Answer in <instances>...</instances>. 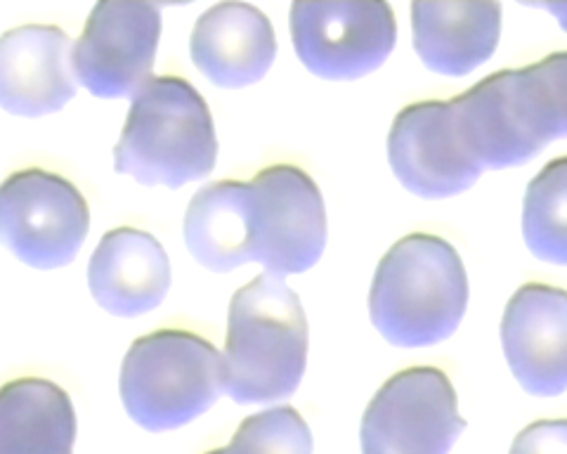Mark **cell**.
Instances as JSON below:
<instances>
[{"mask_svg": "<svg viewBox=\"0 0 567 454\" xmlns=\"http://www.w3.org/2000/svg\"><path fill=\"white\" fill-rule=\"evenodd\" d=\"M450 102L483 171L523 166L558 140L532 66L502 69Z\"/></svg>", "mask_w": 567, "mask_h": 454, "instance_id": "cell-5", "label": "cell"}, {"mask_svg": "<svg viewBox=\"0 0 567 454\" xmlns=\"http://www.w3.org/2000/svg\"><path fill=\"white\" fill-rule=\"evenodd\" d=\"M183 235L187 251L210 272L254 264L251 183L218 180L192 197Z\"/></svg>", "mask_w": 567, "mask_h": 454, "instance_id": "cell-17", "label": "cell"}, {"mask_svg": "<svg viewBox=\"0 0 567 454\" xmlns=\"http://www.w3.org/2000/svg\"><path fill=\"white\" fill-rule=\"evenodd\" d=\"M414 50L440 76H468L499 48V3H414Z\"/></svg>", "mask_w": 567, "mask_h": 454, "instance_id": "cell-16", "label": "cell"}, {"mask_svg": "<svg viewBox=\"0 0 567 454\" xmlns=\"http://www.w3.org/2000/svg\"><path fill=\"white\" fill-rule=\"evenodd\" d=\"M95 303L114 318H140L164 303L171 260L156 237L137 227L106 233L87 266Z\"/></svg>", "mask_w": 567, "mask_h": 454, "instance_id": "cell-15", "label": "cell"}, {"mask_svg": "<svg viewBox=\"0 0 567 454\" xmlns=\"http://www.w3.org/2000/svg\"><path fill=\"white\" fill-rule=\"evenodd\" d=\"M532 8H539V10L551 12L556 20H558L560 29L567 31V3H532Z\"/></svg>", "mask_w": 567, "mask_h": 454, "instance_id": "cell-23", "label": "cell"}, {"mask_svg": "<svg viewBox=\"0 0 567 454\" xmlns=\"http://www.w3.org/2000/svg\"><path fill=\"white\" fill-rule=\"evenodd\" d=\"M206 454H225V447H220V450H210V452H206Z\"/></svg>", "mask_w": 567, "mask_h": 454, "instance_id": "cell-24", "label": "cell"}, {"mask_svg": "<svg viewBox=\"0 0 567 454\" xmlns=\"http://www.w3.org/2000/svg\"><path fill=\"white\" fill-rule=\"evenodd\" d=\"M254 264L289 277L317 266L327 247L322 192L303 168L268 166L251 180Z\"/></svg>", "mask_w": 567, "mask_h": 454, "instance_id": "cell-8", "label": "cell"}, {"mask_svg": "<svg viewBox=\"0 0 567 454\" xmlns=\"http://www.w3.org/2000/svg\"><path fill=\"white\" fill-rule=\"evenodd\" d=\"M291 43L310 74L358 81L390 58L398 43L395 12L379 3H293Z\"/></svg>", "mask_w": 567, "mask_h": 454, "instance_id": "cell-9", "label": "cell"}, {"mask_svg": "<svg viewBox=\"0 0 567 454\" xmlns=\"http://www.w3.org/2000/svg\"><path fill=\"white\" fill-rule=\"evenodd\" d=\"M464 429L450 376L437 367H410L371 398L360 445L362 454H450Z\"/></svg>", "mask_w": 567, "mask_h": 454, "instance_id": "cell-7", "label": "cell"}, {"mask_svg": "<svg viewBox=\"0 0 567 454\" xmlns=\"http://www.w3.org/2000/svg\"><path fill=\"white\" fill-rule=\"evenodd\" d=\"M388 162L400 185L421 199L464 195L483 176L452 102H416L404 107L388 133Z\"/></svg>", "mask_w": 567, "mask_h": 454, "instance_id": "cell-11", "label": "cell"}, {"mask_svg": "<svg viewBox=\"0 0 567 454\" xmlns=\"http://www.w3.org/2000/svg\"><path fill=\"white\" fill-rule=\"evenodd\" d=\"M537 76L544 100L551 114L556 137H567V50L551 52L537 64H529Z\"/></svg>", "mask_w": 567, "mask_h": 454, "instance_id": "cell-21", "label": "cell"}, {"mask_svg": "<svg viewBox=\"0 0 567 454\" xmlns=\"http://www.w3.org/2000/svg\"><path fill=\"white\" fill-rule=\"evenodd\" d=\"M162 8L104 0L87 17L74 45V74L100 100L135 97L152 76Z\"/></svg>", "mask_w": 567, "mask_h": 454, "instance_id": "cell-10", "label": "cell"}, {"mask_svg": "<svg viewBox=\"0 0 567 454\" xmlns=\"http://www.w3.org/2000/svg\"><path fill=\"white\" fill-rule=\"evenodd\" d=\"M218 137L206 100L181 76H152L135 93L114 147L118 176L181 189L210 176Z\"/></svg>", "mask_w": 567, "mask_h": 454, "instance_id": "cell-3", "label": "cell"}, {"mask_svg": "<svg viewBox=\"0 0 567 454\" xmlns=\"http://www.w3.org/2000/svg\"><path fill=\"white\" fill-rule=\"evenodd\" d=\"M523 237L529 254L567 268V156L548 162L523 199Z\"/></svg>", "mask_w": 567, "mask_h": 454, "instance_id": "cell-19", "label": "cell"}, {"mask_svg": "<svg viewBox=\"0 0 567 454\" xmlns=\"http://www.w3.org/2000/svg\"><path fill=\"white\" fill-rule=\"evenodd\" d=\"M223 355L185 329L140 337L121 364L118 393L133 422L152 433L187 426L225 393Z\"/></svg>", "mask_w": 567, "mask_h": 454, "instance_id": "cell-4", "label": "cell"}, {"mask_svg": "<svg viewBox=\"0 0 567 454\" xmlns=\"http://www.w3.org/2000/svg\"><path fill=\"white\" fill-rule=\"evenodd\" d=\"M76 410L58 383L39 376L0 386V454H74Z\"/></svg>", "mask_w": 567, "mask_h": 454, "instance_id": "cell-18", "label": "cell"}, {"mask_svg": "<svg viewBox=\"0 0 567 454\" xmlns=\"http://www.w3.org/2000/svg\"><path fill=\"white\" fill-rule=\"evenodd\" d=\"M194 66L218 89L258 83L277 58V37L268 14L248 3L208 8L189 37Z\"/></svg>", "mask_w": 567, "mask_h": 454, "instance_id": "cell-14", "label": "cell"}, {"mask_svg": "<svg viewBox=\"0 0 567 454\" xmlns=\"http://www.w3.org/2000/svg\"><path fill=\"white\" fill-rule=\"evenodd\" d=\"M91 230L81 189L43 168H24L0 183V244L33 270L69 266Z\"/></svg>", "mask_w": 567, "mask_h": 454, "instance_id": "cell-6", "label": "cell"}, {"mask_svg": "<svg viewBox=\"0 0 567 454\" xmlns=\"http://www.w3.org/2000/svg\"><path fill=\"white\" fill-rule=\"evenodd\" d=\"M511 374L535 398L567 391V291L529 282L511 296L502 318Z\"/></svg>", "mask_w": 567, "mask_h": 454, "instance_id": "cell-12", "label": "cell"}, {"mask_svg": "<svg viewBox=\"0 0 567 454\" xmlns=\"http://www.w3.org/2000/svg\"><path fill=\"white\" fill-rule=\"evenodd\" d=\"M225 454H312V433L298 410L281 405L246 416Z\"/></svg>", "mask_w": 567, "mask_h": 454, "instance_id": "cell-20", "label": "cell"}, {"mask_svg": "<svg viewBox=\"0 0 567 454\" xmlns=\"http://www.w3.org/2000/svg\"><path fill=\"white\" fill-rule=\"evenodd\" d=\"M511 454H567V419H544L523 429Z\"/></svg>", "mask_w": 567, "mask_h": 454, "instance_id": "cell-22", "label": "cell"}, {"mask_svg": "<svg viewBox=\"0 0 567 454\" xmlns=\"http://www.w3.org/2000/svg\"><path fill=\"white\" fill-rule=\"evenodd\" d=\"M468 308V275L454 244L406 235L385 251L369 291V316L395 348L447 341Z\"/></svg>", "mask_w": 567, "mask_h": 454, "instance_id": "cell-2", "label": "cell"}, {"mask_svg": "<svg viewBox=\"0 0 567 454\" xmlns=\"http://www.w3.org/2000/svg\"><path fill=\"white\" fill-rule=\"evenodd\" d=\"M308 364V318L281 277L262 272L229 301L223 353L225 393L237 405L291 398Z\"/></svg>", "mask_w": 567, "mask_h": 454, "instance_id": "cell-1", "label": "cell"}, {"mask_svg": "<svg viewBox=\"0 0 567 454\" xmlns=\"http://www.w3.org/2000/svg\"><path fill=\"white\" fill-rule=\"evenodd\" d=\"M76 89L74 48L60 27L27 24L0 37V107L8 114H55Z\"/></svg>", "mask_w": 567, "mask_h": 454, "instance_id": "cell-13", "label": "cell"}]
</instances>
